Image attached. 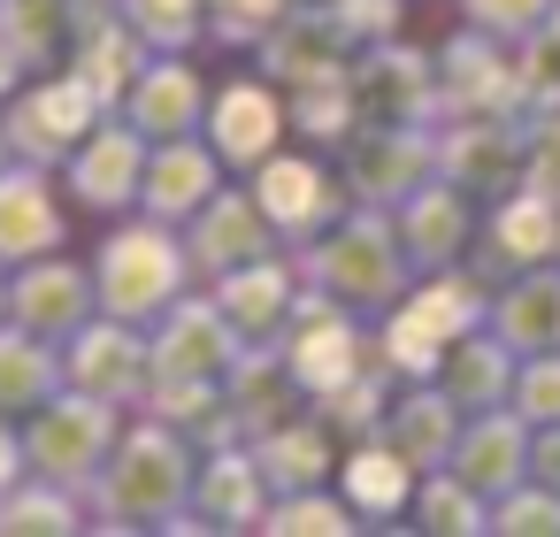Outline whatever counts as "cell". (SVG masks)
Wrapping results in <instances>:
<instances>
[{"label":"cell","mask_w":560,"mask_h":537,"mask_svg":"<svg viewBox=\"0 0 560 537\" xmlns=\"http://www.w3.org/2000/svg\"><path fill=\"white\" fill-rule=\"evenodd\" d=\"M93 315H101L93 261L39 254V261H16V269H9V323H24L32 338H47V346H70V338H78Z\"/></svg>","instance_id":"obj_12"},{"label":"cell","mask_w":560,"mask_h":537,"mask_svg":"<svg viewBox=\"0 0 560 537\" xmlns=\"http://www.w3.org/2000/svg\"><path fill=\"white\" fill-rule=\"evenodd\" d=\"M330 16L346 24L353 47H384V39H399V24H407V0H330Z\"/></svg>","instance_id":"obj_47"},{"label":"cell","mask_w":560,"mask_h":537,"mask_svg":"<svg viewBox=\"0 0 560 537\" xmlns=\"http://www.w3.org/2000/svg\"><path fill=\"white\" fill-rule=\"evenodd\" d=\"M353 39H346V24L330 16V0H300V9L254 47V62H261V78L269 85H307V78H338V70H353Z\"/></svg>","instance_id":"obj_20"},{"label":"cell","mask_w":560,"mask_h":537,"mask_svg":"<svg viewBox=\"0 0 560 537\" xmlns=\"http://www.w3.org/2000/svg\"><path fill=\"white\" fill-rule=\"evenodd\" d=\"M62 392V346H47V338H32L24 323H9L0 315V415H32L39 399H55Z\"/></svg>","instance_id":"obj_35"},{"label":"cell","mask_w":560,"mask_h":537,"mask_svg":"<svg viewBox=\"0 0 560 537\" xmlns=\"http://www.w3.org/2000/svg\"><path fill=\"white\" fill-rule=\"evenodd\" d=\"M491 330H499L522 361H529V353H552V346H560V261L491 284Z\"/></svg>","instance_id":"obj_32"},{"label":"cell","mask_w":560,"mask_h":537,"mask_svg":"<svg viewBox=\"0 0 560 537\" xmlns=\"http://www.w3.org/2000/svg\"><path fill=\"white\" fill-rule=\"evenodd\" d=\"M215 192H223V154L208 147V131L154 139V154H147V185H139V215H154V223H177V231H185Z\"/></svg>","instance_id":"obj_21"},{"label":"cell","mask_w":560,"mask_h":537,"mask_svg":"<svg viewBox=\"0 0 560 537\" xmlns=\"http://www.w3.org/2000/svg\"><path fill=\"white\" fill-rule=\"evenodd\" d=\"M101 116H116L93 85H85V70L78 62H55V70H32L9 101H0V131H9V162H39V170H62L78 147H85V131L101 124Z\"/></svg>","instance_id":"obj_5"},{"label":"cell","mask_w":560,"mask_h":537,"mask_svg":"<svg viewBox=\"0 0 560 537\" xmlns=\"http://www.w3.org/2000/svg\"><path fill=\"white\" fill-rule=\"evenodd\" d=\"M93 292H101V315L116 323H162L185 292H192V254H185V231L177 223H116L93 254Z\"/></svg>","instance_id":"obj_4"},{"label":"cell","mask_w":560,"mask_h":537,"mask_svg":"<svg viewBox=\"0 0 560 537\" xmlns=\"http://www.w3.org/2000/svg\"><path fill=\"white\" fill-rule=\"evenodd\" d=\"M491 529L499 537H560V491H545L537 476L491 499Z\"/></svg>","instance_id":"obj_43"},{"label":"cell","mask_w":560,"mask_h":537,"mask_svg":"<svg viewBox=\"0 0 560 537\" xmlns=\"http://www.w3.org/2000/svg\"><path fill=\"white\" fill-rule=\"evenodd\" d=\"M392 223H399V246L415 254V277H422V269H453V261H468V246H476V200H468L453 177H430L422 192H407V200L392 208Z\"/></svg>","instance_id":"obj_24"},{"label":"cell","mask_w":560,"mask_h":537,"mask_svg":"<svg viewBox=\"0 0 560 537\" xmlns=\"http://www.w3.org/2000/svg\"><path fill=\"white\" fill-rule=\"evenodd\" d=\"M545 261H560V208L545 192L514 185L506 200L483 208V238L468 246V269H483L491 284H506L522 269H545Z\"/></svg>","instance_id":"obj_16"},{"label":"cell","mask_w":560,"mask_h":537,"mask_svg":"<svg viewBox=\"0 0 560 537\" xmlns=\"http://www.w3.org/2000/svg\"><path fill=\"white\" fill-rule=\"evenodd\" d=\"M0 162H9V131H0Z\"/></svg>","instance_id":"obj_53"},{"label":"cell","mask_w":560,"mask_h":537,"mask_svg":"<svg viewBox=\"0 0 560 537\" xmlns=\"http://www.w3.org/2000/svg\"><path fill=\"white\" fill-rule=\"evenodd\" d=\"M483 323H491V277H483V269H468V261L422 269V277L407 284V300L384 307V323H376V361H384L399 384H430V376L445 369L453 338H468V330H483Z\"/></svg>","instance_id":"obj_2"},{"label":"cell","mask_w":560,"mask_h":537,"mask_svg":"<svg viewBox=\"0 0 560 537\" xmlns=\"http://www.w3.org/2000/svg\"><path fill=\"white\" fill-rule=\"evenodd\" d=\"M284 116H292L300 139H315V147H346V139H353V70L292 85V93H284Z\"/></svg>","instance_id":"obj_39"},{"label":"cell","mask_w":560,"mask_h":537,"mask_svg":"<svg viewBox=\"0 0 560 537\" xmlns=\"http://www.w3.org/2000/svg\"><path fill=\"white\" fill-rule=\"evenodd\" d=\"M254 200H261V215L277 223L284 246H307V238H323V231L346 215V185H338L323 162L284 154V147L254 170Z\"/></svg>","instance_id":"obj_17"},{"label":"cell","mask_w":560,"mask_h":537,"mask_svg":"<svg viewBox=\"0 0 560 537\" xmlns=\"http://www.w3.org/2000/svg\"><path fill=\"white\" fill-rule=\"evenodd\" d=\"M185 254H192V277H231V269H246V261H269V254H284V238H277V223L261 215V200H254V185H223L192 223H185Z\"/></svg>","instance_id":"obj_15"},{"label":"cell","mask_w":560,"mask_h":537,"mask_svg":"<svg viewBox=\"0 0 560 537\" xmlns=\"http://www.w3.org/2000/svg\"><path fill=\"white\" fill-rule=\"evenodd\" d=\"M552 9H560V0H460V24H476V32H491V39L522 47Z\"/></svg>","instance_id":"obj_46"},{"label":"cell","mask_w":560,"mask_h":537,"mask_svg":"<svg viewBox=\"0 0 560 537\" xmlns=\"http://www.w3.org/2000/svg\"><path fill=\"white\" fill-rule=\"evenodd\" d=\"M147 154H154V139H147L139 124L101 116V124L85 131V147L62 162V185H70V200H78V208H93V215H124V208H139Z\"/></svg>","instance_id":"obj_13"},{"label":"cell","mask_w":560,"mask_h":537,"mask_svg":"<svg viewBox=\"0 0 560 537\" xmlns=\"http://www.w3.org/2000/svg\"><path fill=\"white\" fill-rule=\"evenodd\" d=\"M522 185L560 208V108H537L529 116V170H522Z\"/></svg>","instance_id":"obj_48"},{"label":"cell","mask_w":560,"mask_h":537,"mask_svg":"<svg viewBox=\"0 0 560 537\" xmlns=\"http://www.w3.org/2000/svg\"><path fill=\"white\" fill-rule=\"evenodd\" d=\"M62 384L139 415L147 407V384H154V338L147 323H116V315H93L70 346H62Z\"/></svg>","instance_id":"obj_10"},{"label":"cell","mask_w":560,"mask_h":537,"mask_svg":"<svg viewBox=\"0 0 560 537\" xmlns=\"http://www.w3.org/2000/svg\"><path fill=\"white\" fill-rule=\"evenodd\" d=\"M85 491L24 476L16 491H0V537H55V529H85Z\"/></svg>","instance_id":"obj_38"},{"label":"cell","mask_w":560,"mask_h":537,"mask_svg":"<svg viewBox=\"0 0 560 537\" xmlns=\"http://www.w3.org/2000/svg\"><path fill=\"white\" fill-rule=\"evenodd\" d=\"M407 522H415L422 537H483V529H491V499H483L476 483H460L453 468H422Z\"/></svg>","instance_id":"obj_36"},{"label":"cell","mask_w":560,"mask_h":537,"mask_svg":"<svg viewBox=\"0 0 560 537\" xmlns=\"http://www.w3.org/2000/svg\"><path fill=\"white\" fill-rule=\"evenodd\" d=\"M338 491H346V506L361 514V529H384V522H399L407 506H415V483H422V468L399 453V445H384V437H361L353 453H338V476H330Z\"/></svg>","instance_id":"obj_28"},{"label":"cell","mask_w":560,"mask_h":537,"mask_svg":"<svg viewBox=\"0 0 560 537\" xmlns=\"http://www.w3.org/2000/svg\"><path fill=\"white\" fill-rule=\"evenodd\" d=\"M24 476H32V460H24V422L0 415V491H16Z\"/></svg>","instance_id":"obj_49"},{"label":"cell","mask_w":560,"mask_h":537,"mask_svg":"<svg viewBox=\"0 0 560 537\" xmlns=\"http://www.w3.org/2000/svg\"><path fill=\"white\" fill-rule=\"evenodd\" d=\"M529 170V116H445L438 124V177L468 200H506Z\"/></svg>","instance_id":"obj_8"},{"label":"cell","mask_w":560,"mask_h":537,"mask_svg":"<svg viewBox=\"0 0 560 537\" xmlns=\"http://www.w3.org/2000/svg\"><path fill=\"white\" fill-rule=\"evenodd\" d=\"M292 261H300V277H307L315 292H330V300L353 307V315H384V307H399L407 284H415V254L399 246L392 208H346L323 238L292 246Z\"/></svg>","instance_id":"obj_3"},{"label":"cell","mask_w":560,"mask_h":537,"mask_svg":"<svg viewBox=\"0 0 560 537\" xmlns=\"http://www.w3.org/2000/svg\"><path fill=\"white\" fill-rule=\"evenodd\" d=\"M116 437H124V407H108V399H93L78 384H62L55 399H39L24 415V460H32V476L70 483V491H85L108 468Z\"/></svg>","instance_id":"obj_6"},{"label":"cell","mask_w":560,"mask_h":537,"mask_svg":"<svg viewBox=\"0 0 560 537\" xmlns=\"http://www.w3.org/2000/svg\"><path fill=\"white\" fill-rule=\"evenodd\" d=\"M47 177L55 170H39V162H0V269L62 254L70 215H62V200H55Z\"/></svg>","instance_id":"obj_23"},{"label":"cell","mask_w":560,"mask_h":537,"mask_svg":"<svg viewBox=\"0 0 560 537\" xmlns=\"http://www.w3.org/2000/svg\"><path fill=\"white\" fill-rule=\"evenodd\" d=\"M116 116L139 124L147 139H185V131L208 124V78H200L185 55H154V62L139 70V85L124 93Z\"/></svg>","instance_id":"obj_27"},{"label":"cell","mask_w":560,"mask_h":537,"mask_svg":"<svg viewBox=\"0 0 560 537\" xmlns=\"http://www.w3.org/2000/svg\"><path fill=\"white\" fill-rule=\"evenodd\" d=\"M445 468H453L460 483H476L483 499L529 483V422H522L514 407H483V415H468L460 437H453V460H445Z\"/></svg>","instance_id":"obj_26"},{"label":"cell","mask_w":560,"mask_h":537,"mask_svg":"<svg viewBox=\"0 0 560 537\" xmlns=\"http://www.w3.org/2000/svg\"><path fill=\"white\" fill-rule=\"evenodd\" d=\"M292 9H300V0H208V39H223V47H261Z\"/></svg>","instance_id":"obj_44"},{"label":"cell","mask_w":560,"mask_h":537,"mask_svg":"<svg viewBox=\"0 0 560 537\" xmlns=\"http://www.w3.org/2000/svg\"><path fill=\"white\" fill-rule=\"evenodd\" d=\"M116 9L147 32L154 55H192L208 39V0H116Z\"/></svg>","instance_id":"obj_41"},{"label":"cell","mask_w":560,"mask_h":537,"mask_svg":"<svg viewBox=\"0 0 560 537\" xmlns=\"http://www.w3.org/2000/svg\"><path fill=\"white\" fill-rule=\"evenodd\" d=\"M78 24H85V0H0V39L24 55V70L70 62Z\"/></svg>","instance_id":"obj_34"},{"label":"cell","mask_w":560,"mask_h":537,"mask_svg":"<svg viewBox=\"0 0 560 537\" xmlns=\"http://www.w3.org/2000/svg\"><path fill=\"white\" fill-rule=\"evenodd\" d=\"M192 476H200V445L177 422L139 407L108 468L85 483V514L101 529H192Z\"/></svg>","instance_id":"obj_1"},{"label":"cell","mask_w":560,"mask_h":537,"mask_svg":"<svg viewBox=\"0 0 560 537\" xmlns=\"http://www.w3.org/2000/svg\"><path fill=\"white\" fill-rule=\"evenodd\" d=\"M70 62L85 70V85H93L108 108H124V93H131V85H139V70L154 62V47H147V32L116 9V0H85V24H78Z\"/></svg>","instance_id":"obj_25"},{"label":"cell","mask_w":560,"mask_h":537,"mask_svg":"<svg viewBox=\"0 0 560 537\" xmlns=\"http://www.w3.org/2000/svg\"><path fill=\"white\" fill-rule=\"evenodd\" d=\"M438 177V124H407V131H353L346 139V200L353 208H399L407 192H422Z\"/></svg>","instance_id":"obj_11"},{"label":"cell","mask_w":560,"mask_h":537,"mask_svg":"<svg viewBox=\"0 0 560 537\" xmlns=\"http://www.w3.org/2000/svg\"><path fill=\"white\" fill-rule=\"evenodd\" d=\"M445 116H529L522 108V62L506 39L460 24L438 47V124Z\"/></svg>","instance_id":"obj_9"},{"label":"cell","mask_w":560,"mask_h":537,"mask_svg":"<svg viewBox=\"0 0 560 537\" xmlns=\"http://www.w3.org/2000/svg\"><path fill=\"white\" fill-rule=\"evenodd\" d=\"M261 529H277V537H353V529H361V514L346 506V491L307 483V491L269 499V522H261Z\"/></svg>","instance_id":"obj_40"},{"label":"cell","mask_w":560,"mask_h":537,"mask_svg":"<svg viewBox=\"0 0 560 537\" xmlns=\"http://www.w3.org/2000/svg\"><path fill=\"white\" fill-rule=\"evenodd\" d=\"M0 315H9V269H0Z\"/></svg>","instance_id":"obj_52"},{"label":"cell","mask_w":560,"mask_h":537,"mask_svg":"<svg viewBox=\"0 0 560 537\" xmlns=\"http://www.w3.org/2000/svg\"><path fill=\"white\" fill-rule=\"evenodd\" d=\"M147 338H154V376H215L223 384L238 369V353H246V338L231 330L215 292H185Z\"/></svg>","instance_id":"obj_18"},{"label":"cell","mask_w":560,"mask_h":537,"mask_svg":"<svg viewBox=\"0 0 560 537\" xmlns=\"http://www.w3.org/2000/svg\"><path fill=\"white\" fill-rule=\"evenodd\" d=\"M269 476L254 460L246 437L231 445H208L200 453V476H192V529H261L269 522Z\"/></svg>","instance_id":"obj_22"},{"label":"cell","mask_w":560,"mask_h":537,"mask_svg":"<svg viewBox=\"0 0 560 537\" xmlns=\"http://www.w3.org/2000/svg\"><path fill=\"white\" fill-rule=\"evenodd\" d=\"M246 445H254V460H261V476H269L277 499L338 476V437H330V422L315 407L292 415V422H277V430H261V437H246Z\"/></svg>","instance_id":"obj_31"},{"label":"cell","mask_w":560,"mask_h":537,"mask_svg":"<svg viewBox=\"0 0 560 537\" xmlns=\"http://www.w3.org/2000/svg\"><path fill=\"white\" fill-rule=\"evenodd\" d=\"M392 369L384 361H369L361 376H346V384H330V392H315L307 407L330 422V437H346V445H361V437H376L384 430V415H392Z\"/></svg>","instance_id":"obj_37"},{"label":"cell","mask_w":560,"mask_h":537,"mask_svg":"<svg viewBox=\"0 0 560 537\" xmlns=\"http://www.w3.org/2000/svg\"><path fill=\"white\" fill-rule=\"evenodd\" d=\"M460 407H453V392L430 376V384H407V392H392V415H384V445H399L415 468H445L453 460V437H460Z\"/></svg>","instance_id":"obj_30"},{"label":"cell","mask_w":560,"mask_h":537,"mask_svg":"<svg viewBox=\"0 0 560 537\" xmlns=\"http://www.w3.org/2000/svg\"><path fill=\"white\" fill-rule=\"evenodd\" d=\"M24 78H32V70H24V55H16L9 39H0V101H9V93H16Z\"/></svg>","instance_id":"obj_51"},{"label":"cell","mask_w":560,"mask_h":537,"mask_svg":"<svg viewBox=\"0 0 560 537\" xmlns=\"http://www.w3.org/2000/svg\"><path fill=\"white\" fill-rule=\"evenodd\" d=\"M208 292H215V307L231 315V330H238L246 346H284L307 277H300V261H292V246H284V254H269V261H246V269L215 277Z\"/></svg>","instance_id":"obj_19"},{"label":"cell","mask_w":560,"mask_h":537,"mask_svg":"<svg viewBox=\"0 0 560 537\" xmlns=\"http://www.w3.org/2000/svg\"><path fill=\"white\" fill-rule=\"evenodd\" d=\"M438 124V55L384 39L353 55V131H407Z\"/></svg>","instance_id":"obj_7"},{"label":"cell","mask_w":560,"mask_h":537,"mask_svg":"<svg viewBox=\"0 0 560 537\" xmlns=\"http://www.w3.org/2000/svg\"><path fill=\"white\" fill-rule=\"evenodd\" d=\"M208 147L223 154V170H261L277 147H284V131H292V116H284V85H269V78H231V85H215L208 93Z\"/></svg>","instance_id":"obj_14"},{"label":"cell","mask_w":560,"mask_h":537,"mask_svg":"<svg viewBox=\"0 0 560 537\" xmlns=\"http://www.w3.org/2000/svg\"><path fill=\"white\" fill-rule=\"evenodd\" d=\"M529 476H537L545 491H560V422L529 430Z\"/></svg>","instance_id":"obj_50"},{"label":"cell","mask_w":560,"mask_h":537,"mask_svg":"<svg viewBox=\"0 0 560 537\" xmlns=\"http://www.w3.org/2000/svg\"><path fill=\"white\" fill-rule=\"evenodd\" d=\"M514 369H522V353L483 323V330H468V338H453V353H445V369H438V384L453 392V407L460 415H483V407H506V392H514Z\"/></svg>","instance_id":"obj_33"},{"label":"cell","mask_w":560,"mask_h":537,"mask_svg":"<svg viewBox=\"0 0 560 537\" xmlns=\"http://www.w3.org/2000/svg\"><path fill=\"white\" fill-rule=\"evenodd\" d=\"M223 399H231V415H238V437H261V430L307 415V392H300L284 346H246L238 369L223 376Z\"/></svg>","instance_id":"obj_29"},{"label":"cell","mask_w":560,"mask_h":537,"mask_svg":"<svg viewBox=\"0 0 560 537\" xmlns=\"http://www.w3.org/2000/svg\"><path fill=\"white\" fill-rule=\"evenodd\" d=\"M514 62H522V108L537 116V108H560V9L514 47Z\"/></svg>","instance_id":"obj_42"},{"label":"cell","mask_w":560,"mask_h":537,"mask_svg":"<svg viewBox=\"0 0 560 537\" xmlns=\"http://www.w3.org/2000/svg\"><path fill=\"white\" fill-rule=\"evenodd\" d=\"M506 407H514L529 430L560 422V346H552V353H529V361L514 369V392H506Z\"/></svg>","instance_id":"obj_45"}]
</instances>
